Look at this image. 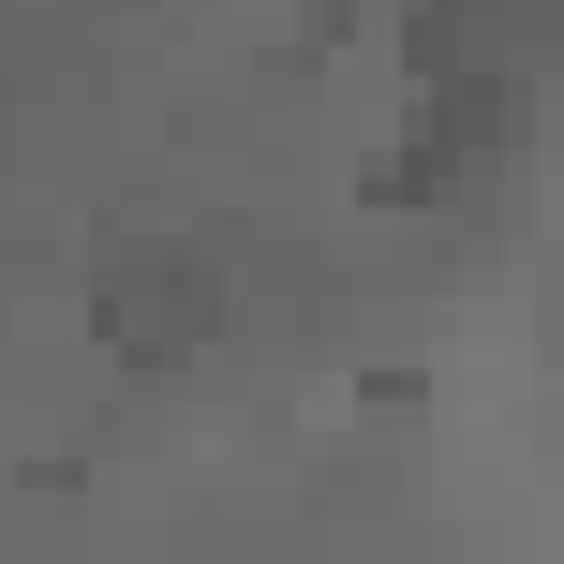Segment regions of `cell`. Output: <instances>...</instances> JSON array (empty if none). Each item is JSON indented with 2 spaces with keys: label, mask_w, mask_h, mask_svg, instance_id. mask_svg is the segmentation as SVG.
Wrapping results in <instances>:
<instances>
[{
  "label": "cell",
  "mask_w": 564,
  "mask_h": 564,
  "mask_svg": "<svg viewBox=\"0 0 564 564\" xmlns=\"http://www.w3.org/2000/svg\"><path fill=\"white\" fill-rule=\"evenodd\" d=\"M89 341H105L119 371L208 357V341H224V268H208V253H134V268H105V282H89Z\"/></svg>",
  "instance_id": "obj_1"
}]
</instances>
